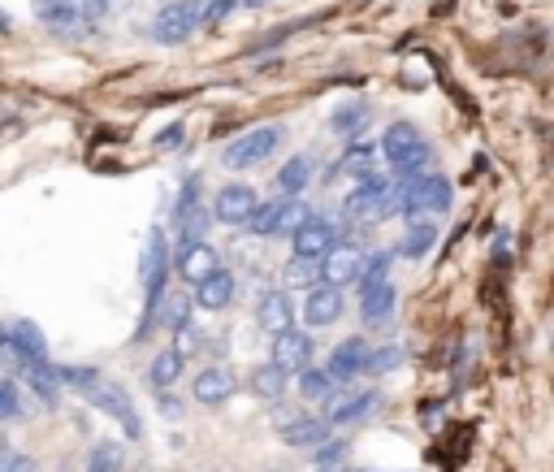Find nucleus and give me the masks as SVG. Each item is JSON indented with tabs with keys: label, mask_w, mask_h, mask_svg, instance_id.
<instances>
[{
	"label": "nucleus",
	"mask_w": 554,
	"mask_h": 472,
	"mask_svg": "<svg viewBox=\"0 0 554 472\" xmlns=\"http://www.w3.org/2000/svg\"><path fill=\"white\" fill-rule=\"evenodd\" d=\"M390 252H368L364 256V269H360V282H355V286H360V291H373V286H381V282H386V273H390Z\"/></svg>",
	"instance_id": "32"
},
{
	"label": "nucleus",
	"mask_w": 554,
	"mask_h": 472,
	"mask_svg": "<svg viewBox=\"0 0 554 472\" xmlns=\"http://www.w3.org/2000/svg\"><path fill=\"white\" fill-rule=\"evenodd\" d=\"M286 282L290 286H303V291H312L316 282H321V260H303V256H295L286 265Z\"/></svg>",
	"instance_id": "34"
},
{
	"label": "nucleus",
	"mask_w": 554,
	"mask_h": 472,
	"mask_svg": "<svg viewBox=\"0 0 554 472\" xmlns=\"http://www.w3.org/2000/svg\"><path fill=\"white\" fill-rule=\"evenodd\" d=\"M156 148L161 152H169V148H182V126L174 122V126H165L161 135H156Z\"/></svg>",
	"instance_id": "41"
},
{
	"label": "nucleus",
	"mask_w": 554,
	"mask_h": 472,
	"mask_svg": "<svg viewBox=\"0 0 554 472\" xmlns=\"http://www.w3.org/2000/svg\"><path fill=\"white\" fill-rule=\"evenodd\" d=\"M35 13H39V22H44V26H52V31H74V26L83 22V18H78L74 0H39Z\"/></svg>",
	"instance_id": "29"
},
{
	"label": "nucleus",
	"mask_w": 554,
	"mask_h": 472,
	"mask_svg": "<svg viewBox=\"0 0 554 472\" xmlns=\"http://www.w3.org/2000/svg\"><path fill=\"white\" fill-rule=\"evenodd\" d=\"M234 390H239V377H234L226 364H208V369H200V373H195V382H191V395H195V403H204V408H221V403H230Z\"/></svg>",
	"instance_id": "12"
},
{
	"label": "nucleus",
	"mask_w": 554,
	"mask_h": 472,
	"mask_svg": "<svg viewBox=\"0 0 554 472\" xmlns=\"http://www.w3.org/2000/svg\"><path fill=\"white\" fill-rule=\"evenodd\" d=\"M334 390H338V382L329 377V369H316V364L299 369V395L308 399V403H325V399H334Z\"/></svg>",
	"instance_id": "30"
},
{
	"label": "nucleus",
	"mask_w": 554,
	"mask_h": 472,
	"mask_svg": "<svg viewBox=\"0 0 554 472\" xmlns=\"http://www.w3.org/2000/svg\"><path fill=\"white\" fill-rule=\"evenodd\" d=\"M156 403H161V412L169 416V421H178V416H182V403H178V395H169V390H165V395H156Z\"/></svg>",
	"instance_id": "42"
},
{
	"label": "nucleus",
	"mask_w": 554,
	"mask_h": 472,
	"mask_svg": "<svg viewBox=\"0 0 554 472\" xmlns=\"http://www.w3.org/2000/svg\"><path fill=\"white\" fill-rule=\"evenodd\" d=\"M256 325L265 334H286L295 330V304H290V295L282 291V286H269L265 295H260L256 304Z\"/></svg>",
	"instance_id": "17"
},
{
	"label": "nucleus",
	"mask_w": 554,
	"mask_h": 472,
	"mask_svg": "<svg viewBox=\"0 0 554 472\" xmlns=\"http://www.w3.org/2000/svg\"><path fill=\"white\" fill-rule=\"evenodd\" d=\"M329 126H334L338 139L360 143L368 135V126H373V104H368V100H342L338 109L329 113Z\"/></svg>",
	"instance_id": "18"
},
{
	"label": "nucleus",
	"mask_w": 554,
	"mask_h": 472,
	"mask_svg": "<svg viewBox=\"0 0 554 472\" xmlns=\"http://www.w3.org/2000/svg\"><path fill=\"white\" fill-rule=\"evenodd\" d=\"M381 156L390 161L394 178L407 182V187H412L416 178H425L433 165V148H429V139L420 135L416 122H390L386 135H381Z\"/></svg>",
	"instance_id": "1"
},
{
	"label": "nucleus",
	"mask_w": 554,
	"mask_h": 472,
	"mask_svg": "<svg viewBox=\"0 0 554 472\" xmlns=\"http://www.w3.org/2000/svg\"><path fill=\"white\" fill-rule=\"evenodd\" d=\"M338 174H347V178H355V182H373V178H381L377 174V148L373 143H347V152L338 156Z\"/></svg>",
	"instance_id": "23"
},
{
	"label": "nucleus",
	"mask_w": 554,
	"mask_h": 472,
	"mask_svg": "<svg viewBox=\"0 0 554 472\" xmlns=\"http://www.w3.org/2000/svg\"><path fill=\"white\" fill-rule=\"evenodd\" d=\"M126 455H122V442H100L87 460V472H122Z\"/></svg>",
	"instance_id": "33"
},
{
	"label": "nucleus",
	"mask_w": 554,
	"mask_h": 472,
	"mask_svg": "<svg viewBox=\"0 0 554 472\" xmlns=\"http://www.w3.org/2000/svg\"><path fill=\"white\" fill-rule=\"evenodd\" d=\"M247 386H252V395H260L265 403H277L286 395V386H290V373L282 369V364L269 360V364H260V369L252 373V382H247Z\"/></svg>",
	"instance_id": "27"
},
{
	"label": "nucleus",
	"mask_w": 554,
	"mask_h": 472,
	"mask_svg": "<svg viewBox=\"0 0 554 472\" xmlns=\"http://www.w3.org/2000/svg\"><path fill=\"white\" fill-rule=\"evenodd\" d=\"M208 200H204V182L200 174H187L178 187V204H174V226H178V243H195V239H208Z\"/></svg>",
	"instance_id": "5"
},
{
	"label": "nucleus",
	"mask_w": 554,
	"mask_h": 472,
	"mask_svg": "<svg viewBox=\"0 0 554 472\" xmlns=\"http://www.w3.org/2000/svg\"><path fill=\"white\" fill-rule=\"evenodd\" d=\"M256 208H260V195L247 182H230L213 200V221H221V226H252Z\"/></svg>",
	"instance_id": "8"
},
{
	"label": "nucleus",
	"mask_w": 554,
	"mask_h": 472,
	"mask_svg": "<svg viewBox=\"0 0 554 472\" xmlns=\"http://www.w3.org/2000/svg\"><path fill=\"white\" fill-rule=\"evenodd\" d=\"M403 208V191H394L386 178H373V182H360L347 204H342V217L351 221V226H373V221H386Z\"/></svg>",
	"instance_id": "2"
},
{
	"label": "nucleus",
	"mask_w": 554,
	"mask_h": 472,
	"mask_svg": "<svg viewBox=\"0 0 554 472\" xmlns=\"http://www.w3.org/2000/svg\"><path fill=\"white\" fill-rule=\"evenodd\" d=\"M338 455H342V442L329 438L325 447H316V464H321V468H334V464H338Z\"/></svg>",
	"instance_id": "40"
},
{
	"label": "nucleus",
	"mask_w": 554,
	"mask_h": 472,
	"mask_svg": "<svg viewBox=\"0 0 554 472\" xmlns=\"http://www.w3.org/2000/svg\"><path fill=\"white\" fill-rule=\"evenodd\" d=\"M312 356H316L312 330H286V334H273V351H269V360H273V364H282L286 373L308 369Z\"/></svg>",
	"instance_id": "13"
},
{
	"label": "nucleus",
	"mask_w": 554,
	"mask_h": 472,
	"mask_svg": "<svg viewBox=\"0 0 554 472\" xmlns=\"http://www.w3.org/2000/svg\"><path fill=\"white\" fill-rule=\"evenodd\" d=\"M182 369H187V351H182V347L156 351L152 364H148V386H152V395H165V390H174L178 377H182Z\"/></svg>",
	"instance_id": "22"
},
{
	"label": "nucleus",
	"mask_w": 554,
	"mask_h": 472,
	"mask_svg": "<svg viewBox=\"0 0 554 472\" xmlns=\"http://www.w3.org/2000/svg\"><path fill=\"white\" fill-rule=\"evenodd\" d=\"M5 351H9V325L0 321V360H5Z\"/></svg>",
	"instance_id": "43"
},
{
	"label": "nucleus",
	"mask_w": 554,
	"mask_h": 472,
	"mask_svg": "<svg viewBox=\"0 0 554 472\" xmlns=\"http://www.w3.org/2000/svg\"><path fill=\"white\" fill-rule=\"evenodd\" d=\"M22 412H26V403H22V390H18V382H0V425L18 421Z\"/></svg>",
	"instance_id": "35"
},
{
	"label": "nucleus",
	"mask_w": 554,
	"mask_h": 472,
	"mask_svg": "<svg viewBox=\"0 0 554 472\" xmlns=\"http://www.w3.org/2000/svg\"><path fill=\"white\" fill-rule=\"evenodd\" d=\"M342 308H347V295H342V286L316 282L312 291L303 295V321H308V330H325V325H334L342 317Z\"/></svg>",
	"instance_id": "11"
},
{
	"label": "nucleus",
	"mask_w": 554,
	"mask_h": 472,
	"mask_svg": "<svg viewBox=\"0 0 554 472\" xmlns=\"http://www.w3.org/2000/svg\"><path fill=\"white\" fill-rule=\"evenodd\" d=\"M312 156H290V161L277 169V191L282 195H299V191H308L312 187Z\"/></svg>",
	"instance_id": "28"
},
{
	"label": "nucleus",
	"mask_w": 554,
	"mask_h": 472,
	"mask_svg": "<svg viewBox=\"0 0 554 472\" xmlns=\"http://www.w3.org/2000/svg\"><path fill=\"white\" fill-rule=\"evenodd\" d=\"M200 31V0H169V5L152 18V39L165 48L187 44Z\"/></svg>",
	"instance_id": "7"
},
{
	"label": "nucleus",
	"mask_w": 554,
	"mask_h": 472,
	"mask_svg": "<svg viewBox=\"0 0 554 472\" xmlns=\"http://www.w3.org/2000/svg\"><path fill=\"white\" fill-rule=\"evenodd\" d=\"M360 269H364V252H360V247H334V252L321 260V282L351 286V282H360Z\"/></svg>",
	"instance_id": "21"
},
{
	"label": "nucleus",
	"mask_w": 554,
	"mask_h": 472,
	"mask_svg": "<svg viewBox=\"0 0 554 472\" xmlns=\"http://www.w3.org/2000/svg\"><path fill=\"white\" fill-rule=\"evenodd\" d=\"M165 278H169V247H165V234L152 230L148 247H143V325H139V338L152 330L156 312H161Z\"/></svg>",
	"instance_id": "3"
},
{
	"label": "nucleus",
	"mask_w": 554,
	"mask_h": 472,
	"mask_svg": "<svg viewBox=\"0 0 554 472\" xmlns=\"http://www.w3.org/2000/svg\"><path fill=\"white\" fill-rule=\"evenodd\" d=\"M5 360L13 369H26V364H48V343H44V330L35 321H13L9 325V351Z\"/></svg>",
	"instance_id": "10"
},
{
	"label": "nucleus",
	"mask_w": 554,
	"mask_h": 472,
	"mask_svg": "<svg viewBox=\"0 0 554 472\" xmlns=\"http://www.w3.org/2000/svg\"><path fill=\"white\" fill-rule=\"evenodd\" d=\"M239 5H243V0H200V26H217V22H226Z\"/></svg>",
	"instance_id": "37"
},
{
	"label": "nucleus",
	"mask_w": 554,
	"mask_h": 472,
	"mask_svg": "<svg viewBox=\"0 0 554 472\" xmlns=\"http://www.w3.org/2000/svg\"><path fill=\"white\" fill-rule=\"evenodd\" d=\"M290 243H295V256H303V260H325L329 252H334V247H342V230L329 217L312 213Z\"/></svg>",
	"instance_id": "9"
},
{
	"label": "nucleus",
	"mask_w": 554,
	"mask_h": 472,
	"mask_svg": "<svg viewBox=\"0 0 554 472\" xmlns=\"http://www.w3.org/2000/svg\"><path fill=\"white\" fill-rule=\"evenodd\" d=\"M113 0H78V18H83L87 26H100L104 18H109Z\"/></svg>",
	"instance_id": "38"
},
{
	"label": "nucleus",
	"mask_w": 554,
	"mask_h": 472,
	"mask_svg": "<svg viewBox=\"0 0 554 472\" xmlns=\"http://www.w3.org/2000/svg\"><path fill=\"white\" fill-rule=\"evenodd\" d=\"M433 243H438V226L433 221H407V234H403V243H399V256L403 260H425L433 252Z\"/></svg>",
	"instance_id": "26"
},
{
	"label": "nucleus",
	"mask_w": 554,
	"mask_h": 472,
	"mask_svg": "<svg viewBox=\"0 0 554 472\" xmlns=\"http://www.w3.org/2000/svg\"><path fill=\"white\" fill-rule=\"evenodd\" d=\"M399 364H403V347H394V343L368 351V373H394Z\"/></svg>",
	"instance_id": "36"
},
{
	"label": "nucleus",
	"mask_w": 554,
	"mask_h": 472,
	"mask_svg": "<svg viewBox=\"0 0 554 472\" xmlns=\"http://www.w3.org/2000/svg\"><path fill=\"white\" fill-rule=\"evenodd\" d=\"M234 291H239L234 273H230V269H213L200 286H195V308H204V312H226V308L234 304Z\"/></svg>",
	"instance_id": "20"
},
{
	"label": "nucleus",
	"mask_w": 554,
	"mask_h": 472,
	"mask_svg": "<svg viewBox=\"0 0 554 472\" xmlns=\"http://www.w3.org/2000/svg\"><path fill=\"white\" fill-rule=\"evenodd\" d=\"M381 408V395L377 390H347L342 399H334V408H329V425H364L368 416Z\"/></svg>",
	"instance_id": "19"
},
{
	"label": "nucleus",
	"mask_w": 554,
	"mask_h": 472,
	"mask_svg": "<svg viewBox=\"0 0 554 472\" xmlns=\"http://www.w3.org/2000/svg\"><path fill=\"white\" fill-rule=\"evenodd\" d=\"M83 399L91 403V408H100L104 416H113L117 425L126 429V438H143V421H139V412H135V403H130V395L117 382H109V377H96L87 390H83Z\"/></svg>",
	"instance_id": "6"
},
{
	"label": "nucleus",
	"mask_w": 554,
	"mask_h": 472,
	"mask_svg": "<svg viewBox=\"0 0 554 472\" xmlns=\"http://www.w3.org/2000/svg\"><path fill=\"white\" fill-rule=\"evenodd\" d=\"M269 0H243V9H265Z\"/></svg>",
	"instance_id": "44"
},
{
	"label": "nucleus",
	"mask_w": 554,
	"mask_h": 472,
	"mask_svg": "<svg viewBox=\"0 0 554 472\" xmlns=\"http://www.w3.org/2000/svg\"><path fill=\"white\" fill-rule=\"evenodd\" d=\"M329 416H312V412H299L295 421H286V425H277V434H282L286 447H295V451H316V447H325L329 442Z\"/></svg>",
	"instance_id": "14"
},
{
	"label": "nucleus",
	"mask_w": 554,
	"mask_h": 472,
	"mask_svg": "<svg viewBox=\"0 0 554 472\" xmlns=\"http://www.w3.org/2000/svg\"><path fill=\"white\" fill-rule=\"evenodd\" d=\"M286 139V126L282 122H269V126H256L239 135L234 143H226V152H221V165L226 169H252V165H265L269 156L282 148Z\"/></svg>",
	"instance_id": "4"
},
{
	"label": "nucleus",
	"mask_w": 554,
	"mask_h": 472,
	"mask_svg": "<svg viewBox=\"0 0 554 472\" xmlns=\"http://www.w3.org/2000/svg\"><path fill=\"white\" fill-rule=\"evenodd\" d=\"M308 217H312V208L303 204L299 195H282V208H277V239H295Z\"/></svg>",
	"instance_id": "31"
},
{
	"label": "nucleus",
	"mask_w": 554,
	"mask_h": 472,
	"mask_svg": "<svg viewBox=\"0 0 554 472\" xmlns=\"http://www.w3.org/2000/svg\"><path fill=\"white\" fill-rule=\"evenodd\" d=\"M325 369H329V377H334L338 386H351L355 377L368 373V343H364V338H342Z\"/></svg>",
	"instance_id": "15"
},
{
	"label": "nucleus",
	"mask_w": 554,
	"mask_h": 472,
	"mask_svg": "<svg viewBox=\"0 0 554 472\" xmlns=\"http://www.w3.org/2000/svg\"><path fill=\"white\" fill-rule=\"evenodd\" d=\"M174 269H178V278H182V282L200 286V282L208 278V273H213V269H221V265H217V252H213V243H208V239H195V243H178Z\"/></svg>",
	"instance_id": "16"
},
{
	"label": "nucleus",
	"mask_w": 554,
	"mask_h": 472,
	"mask_svg": "<svg viewBox=\"0 0 554 472\" xmlns=\"http://www.w3.org/2000/svg\"><path fill=\"white\" fill-rule=\"evenodd\" d=\"M394 304H399V291L390 282L373 286V291H360V317L364 325H386L394 317Z\"/></svg>",
	"instance_id": "24"
},
{
	"label": "nucleus",
	"mask_w": 554,
	"mask_h": 472,
	"mask_svg": "<svg viewBox=\"0 0 554 472\" xmlns=\"http://www.w3.org/2000/svg\"><path fill=\"white\" fill-rule=\"evenodd\" d=\"M22 382L35 390V399L44 403V408H57V399H61L57 364H26V369H22Z\"/></svg>",
	"instance_id": "25"
},
{
	"label": "nucleus",
	"mask_w": 554,
	"mask_h": 472,
	"mask_svg": "<svg viewBox=\"0 0 554 472\" xmlns=\"http://www.w3.org/2000/svg\"><path fill=\"white\" fill-rule=\"evenodd\" d=\"M0 472H35L31 455H18L13 447H0Z\"/></svg>",
	"instance_id": "39"
}]
</instances>
